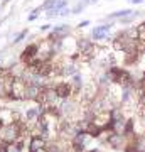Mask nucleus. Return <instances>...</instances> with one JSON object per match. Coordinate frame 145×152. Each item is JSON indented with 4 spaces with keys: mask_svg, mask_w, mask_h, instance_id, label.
<instances>
[{
    "mask_svg": "<svg viewBox=\"0 0 145 152\" xmlns=\"http://www.w3.org/2000/svg\"><path fill=\"white\" fill-rule=\"evenodd\" d=\"M113 27V22H106V24H100V26H96V27L91 31V37L95 39V41H101V39H108V36H110V29Z\"/></svg>",
    "mask_w": 145,
    "mask_h": 152,
    "instance_id": "1",
    "label": "nucleus"
},
{
    "mask_svg": "<svg viewBox=\"0 0 145 152\" xmlns=\"http://www.w3.org/2000/svg\"><path fill=\"white\" fill-rule=\"evenodd\" d=\"M54 90H56V95H58V98H63V100L69 98V95H71V85H66V83H63V85H58Z\"/></svg>",
    "mask_w": 145,
    "mask_h": 152,
    "instance_id": "2",
    "label": "nucleus"
},
{
    "mask_svg": "<svg viewBox=\"0 0 145 152\" xmlns=\"http://www.w3.org/2000/svg\"><path fill=\"white\" fill-rule=\"evenodd\" d=\"M44 149V139L42 137H34L29 144V152H41Z\"/></svg>",
    "mask_w": 145,
    "mask_h": 152,
    "instance_id": "3",
    "label": "nucleus"
},
{
    "mask_svg": "<svg viewBox=\"0 0 145 152\" xmlns=\"http://www.w3.org/2000/svg\"><path fill=\"white\" fill-rule=\"evenodd\" d=\"M128 15H133V10L132 9H123V10H117V12H111L108 19H123V17H128Z\"/></svg>",
    "mask_w": 145,
    "mask_h": 152,
    "instance_id": "4",
    "label": "nucleus"
},
{
    "mask_svg": "<svg viewBox=\"0 0 145 152\" xmlns=\"http://www.w3.org/2000/svg\"><path fill=\"white\" fill-rule=\"evenodd\" d=\"M78 46H79V51H81V53H83V51H85V53H90L91 49H95V48H93V44L90 42L88 39H81L79 42H78Z\"/></svg>",
    "mask_w": 145,
    "mask_h": 152,
    "instance_id": "5",
    "label": "nucleus"
},
{
    "mask_svg": "<svg viewBox=\"0 0 145 152\" xmlns=\"http://www.w3.org/2000/svg\"><path fill=\"white\" fill-rule=\"evenodd\" d=\"M68 31H69V26H58V27L52 29V36H59V37H63Z\"/></svg>",
    "mask_w": 145,
    "mask_h": 152,
    "instance_id": "6",
    "label": "nucleus"
},
{
    "mask_svg": "<svg viewBox=\"0 0 145 152\" xmlns=\"http://www.w3.org/2000/svg\"><path fill=\"white\" fill-rule=\"evenodd\" d=\"M37 54V46H29V48L26 49V53H24V58H32V56Z\"/></svg>",
    "mask_w": 145,
    "mask_h": 152,
    "instance_id": "7",
    "label": "nucleus"
},
{
    "mask_svg": "<svg viewBox=\"0 0 145 152\" xmlns=\"http://www.w3.org/2000/svg\"><path fill=\"white\" fill-rule=\"evenodd\" d=\"M56 2H58V0H46V2L42 4V7H41V9H42V10H51V9L54 7V4H56Z\"/></svg>",
    "mask_w": 145,
    "mask_h": 152,
    "instance_id": "8",
    "label": "nucleus"
},
{
    "mask_svg": "<svg viewBox=\"0 0 145 152\" xmlns=\"http://www.w3.org/2000/svg\"><path fill=\"white\" fill-rule=\"evenodd\" d=\"M37 115H39V108H31L27 112V118L34 120V118H37Z\"/></svg>",
    "mask_w": 145,
    "mask_h": 152,
    "instance_id": "9",
    "label": "nucleus"
},
{
    "mask_svg": "<svg viewBox=\"0 0 145 152\" xmlns=\"http://www.w3.org/2000/svg\"><path fill=\"white\" fill-rule=\"evenodd\" d=\"M85 7H86V4L83 2V0H81L79 4H78V5H76V7H74V9H73L71 12H73V14H79L81 10H85Z\"/></svg>",
    "mask_w": 145,
    "mask_h": 152,
    "instance_id": "10",
    "label": "nucleus"
},
{
    "mask_svg": "<svg viewBox=\"0 0 145 152\" xmlns=\"http://www.w3.org/2000/svg\"><path fill=\"white\" fill-rule=\"evenodd\" d=\"M26 36H27V31H22V32H19V34H17V37H14V42H20V41H22V39H24V37H26Z\"/></svg>",
    "mask_w": 145,
    "mask_h": 152,
    "instance_id": "11",
    "label": "nucleus"
},
{
    "mask_svg": "<svg viewBox=\"0 0 145 152\" xmlns=\"http://www.w3.org/2000/svg\"><path fill=\"white\" fill-rule=\"evenodd\" d=\"M88 24H90V20H83V22H79V24H78V27H79V29H83V27H86Z\"/></svg>",
    "mask_w": 145,
    "mask_h": 152,
    "instance_id": "12",
    "label": "nucleus"
},
{
    "mask_svg": "<svg viewBox=\"0 0 145 152\" xmlns=\"http://www.w3.org/2000/svg\"><path fill=\"white\" fill-rule=\"evenodd\" d=\"M130 4H133V5H137V4H144V0H128Z\"/></svg>",
    "mask_w": 145,
    "mask_h": 152,
    "instance_id": "13",
    "label": "nucleus"
},
{
    "mask_svg": "<svg viewBox=\"0 0 145 152\" xmlns=\"http://www.w3.org/2000/svg\"><path fill=\"white\" fill-rule=\"evenodd\" d=\"M83 2H85L86 5H88V4H96L98 0H83Z\"/></svg>",
    "mask_w": 145,
    "mask_h": 152,
    "instance_id": "14",
    "label": "nucleus"
},
{
    "mask_svg": "<svg viewBox=\"0 0 145 152\" xmlns=\"http://www.w3.org/2000/svg\"><path fill=\"white\" fill-rule=\"evenodd\" d=\"M142 135H144V139H145V132H144V134H142Z\"/></svg>",
    "mask_w": 145,
    "mask_h": 152,
    "instance_id": "15",
    "label": "nucleus"
}]
</instances>
